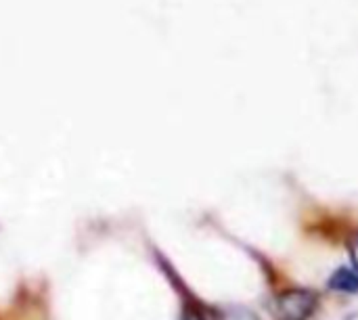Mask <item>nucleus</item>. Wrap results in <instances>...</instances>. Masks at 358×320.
Here are the masks:
<instances>
[{"label": "nucleus", "instance_id": "obj_1", "mask_svg": "<svg viewBox=\"0 0 358 320\" xmlns=\"http://www.w3.org/2000/svg\"><path fill=\"white\" fill-rule=\"evenodd\" d=\"M319 306V296L310 289H287L273 300L275 320H308Z\"/></svg>", "mask_w": 358, "mask_h": 320}, {"label": "nucleus", "instance_id": "obj_2", "mask_svg": "<svg viewBox=\"0 0 358 320\" xmlns=\"http://www.w3.org/2000/svg\"><path fill=\"white\" fill-rule=\"evenodd\" d=\"M329 289L340 293H357L358 291V272L355 268H340L329 279Z\"/></svg>", "mask_w": 358, "mask_h": 320}, {"label": "nucleus", "instance_id": "obj_3", "mask_svg": "<svg viewBox=\"0 0 358 320\" xmlns=\"http://www.w3.org/2000/svg\"><path fill=\"white\" fill-rule=\"evenodd\" d=\"M218 320H260L254 312L245 310V308H227L220 312Z\"/></svg>", "mask_w": 358, "mask_h": 320}, {"label": "nucleus", "instance_id": "obj_4", "mask_svg": "<svg viewBox=\"0 0 358 320\" xmlns=\"http://www.w3.org/2000/svg\"><path fill=\"white\" fill-rule=\"evenodd\" d=\"M350 256H352V264H355V270L358 272V237L350 243Z\"/></svg>", "mask_w": 358, "mask_h": 320}, {"label": "nucleus", "instance_id": "obj_5", "mask_svg": "<svg viewBox=\"0 0 358 320\" xmlns=\"http://www.w3.org/2000/svg\"><path fill=\"white\" fill-rule=\"evenodd\" d=\"M189 320H197V319H189Z\"/></svg>", "mask_w": 358, "mask_h": 320}]
</instances>
